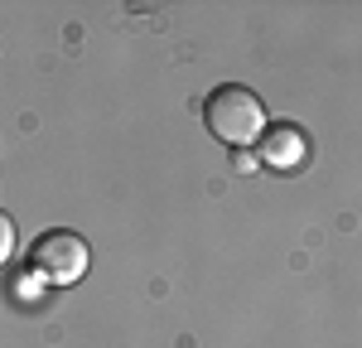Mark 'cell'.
Masks as SVG:
<instances>
[{
	"mask_svg": "<svg viewBox=\"0 0 362 348\" xmlns=\"http://www.w3.org/2000/svg\"><path fill=\"white\" fill-rule=\"evenodd\" d=\"M15 257V223L10 218H0V261Z\"/></svg>",
	"mask_w": 362,
	"mask_h": 348,
	"instance_id": "277c9868",
	"label": "cell"
},
{
	"mask_svg": "<svg viewBox=\"0 0 362 348\" xmlns=\"http://www.w3.org/2000/svg\"><path fill=\"white\" fill-rule=\"evenodd\" d=\"M232 165L242 174H251V170H261V155H256V150H232Z\"/></svg>",
	"mask_w": 362,
	"mask_h": 348,
	"instance_id": "5b68a950",
	"label": "cell"
},
{
	"mask_svg": "<svg viewBox=\"0 0 362 348\" xmlns=\"http://www.w3.org/2000/svg\"><path fill=\"white\" fill-rule=\"evenodd\" d=\"M203 121H208V131H213L227 150H251V145H261V136L271 131L261 97L242 83L213 87L208 102H203Z\"/></svg>",
	"mask_w": 362,
	"mask_h": 348,
	"instance_id": "6da1fadb",
	"label": "cell"
},
{
	"mask_svg": "<svg viewBox=\"0 0 362 348\" xmlns=\"http://www.w3.org/2000/svg\"><path fill=\"white\" fill-rule=\"evenodd\" d=\"M256 155H261V165L290 170V165L305 160V136H300L295 126H271V131L261 136V145H256Z\"/></svg>",
	"mask_w": 362,
	"mask_h": 348,
	"instance_id": "3957f363",
	"label": "cell"
},
{
	"mask_svg": "<svg viewBox=\"0 0 362 348\" xmlns=\"http://www.w3.org/2000/svg\"><path fill=\"white\" fill-rule=\"evenodd\" d=\"M87 261H92L87 242L78 237V232H68V228L39 232L34 247H29V271L44 276V286H73V281H83Z\"/></svg>",
	"mask_w": 362,
	"mask_h": 348,
	"instance_id": "7a4b0ae2",
	"label": "cell"
}]
</instances>
